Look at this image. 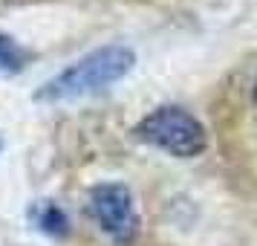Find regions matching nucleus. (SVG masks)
<instances>
[{
  "mask_svg": "<svg viewBox=\"0 0 257 246\" xmlns=\"http://www.w3.org/2000/svg\"><path fill=\"white\" fill-rule=\"evenodd\" d=\"M133 136L145 145L171 153L176 159H191L208 148V133L197 116L176 105L156 107L133 128Z\"/></svg>",
  "mask_w": 257,
  "mask_h": 246,
  "instance_id": "f03ea898",
  "label": "nucleus"
},
{
  "mask_svg": "<svg viewBox=\"0 0 257 246\" xmlns=\"http://www.w3.org/2000/svg\"><path fill=\"white\" fill-rule=\"evenodd\" d=\"M254 102H257V84H254Z\"/></svg>",
  "mask_w": 257,
  "mask_h": 246,
  "instance_id": "423d86ee",
  "label": "nucleus"
},
{
  "mask_svg": "<svg viewBox=\"0 0 257 246\" xmlns=\"http://www.w3.org/2000/svg\"><path fill=\"white\" fill-rule=\"evenodd\" d=\"M24 61H26L24 49L18 47L9 35H0V67L9 70V72H18V70H24L26 67Z\"/></svg>",
  "mask_w": 257,
  "mask_h": 246,
  "instance_id": "39448f33",
  "label": "nucleus"
},
{
  "mask_svg": "<svg viewBox=\"0 0 257 246\" xmlns=\"http://www.w3.org/2000/svg\"><path fill=\"white\" fill-rule=\"evenodd\" d=\"M0 145H3V142H0Z\"/></svg>",
  "mask_w": 257,
  "mask_h": 246,
  "instance_id": "0eeeda50",
  "label": "nucleus"
},
{
  "mask_svg": "<svg viewBox=\"0 0 257 246\" xmlns=\"http://www.w3.org/2000/svg\"><path fill=\"white\" fill-rule=\"evenodd\" d=\"M133 64H136V52L130 47H121V44L98 47L44 84L35 93V102L58 105V102H75L84 96L101 93L110 84L121 81L133 70Z\"/></svg>",
  "mask_w": 257,
  "mask_h": 246,
  "instance_id": "f257e3e1",
  "label": "nucleus"
},
{
  "mask_svg": "<svg viewBox=\"0 0 257 246\" xmlns=\"http://www.w3.org/2000/svg\"><path fill=\"white\" fill-rule=\"evenodd\" d=\"M29 217H32V223H35L44 234L64 237V234L70 232V220H67V214H64L52 200H41V203H35L32 211H29Z\"/></svg>",
  "mask_w": 257,
  "mask_h": 246,
  "instance_id": "20e7f679",
  "label": "nucleus"
},
{
  "mask_svg": "<svg viewBox=\"0 0 257 246\" xmlns=\"http://www.w3.org/2000/svg\"><path fill=\"white\" fill-rule=\"evenodd\" d=\"M87 211L93 214L98 229L116 240L118 246H130L139 234V214L133 206V194L121 183H98L90 191Z\"/></svg>",
  "mask_w": 257,
  "mask_h": 246,
  "instance_id": "7ed1b4c3",
  "label": "nucleus"
}]
</instances>
